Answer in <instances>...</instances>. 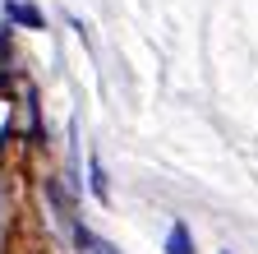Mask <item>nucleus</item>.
<instances>
[{
	"label": "nucleus",
	"mask_w": 258,
	"mask_h": 254,
	"mask_svg": "<svg viewBox=\"0 0 258 254\" xmlns=\"http://www.w3.org/2000/svg\"><path fill=\"white\" fill-rule=\"evenodd\" d=\"M166 254H194V240H189V227H184V222H175V227H171Z\"/></svg>",
	"instance_id": "nucleus-2"
},
{
	"label": "nucleus",
	"mask_w": 258,
	"mask_h": 254,
	"mask_svg": "<svg viewBox=\"0 0 258 254\" xmlns=\"http://www.w3.org/2000/svg\"><path fill=\"white\" fill-rule=\"evenodd\" d=\"M10 19H14V23H23V28H32V33H37V28H46L42 10H32V5H23V0H14V5H10Z\"/></svg>",
	"instance_id": "nucleus-1"
},
{
	"label": "nucleus",
	"mask_w": 258,
	"mask_h": 254,
	"mask_svg": "<svg viewBox=\"0 0 258 254\" xmlns=\"http://www.w3.org/2000/svg\"><path fill=\"white\" fill-rule=\"evenodd\" d=\"M10 5H14V0H10Z\"/></svg>",
	"instance_id": "nucleus-4"
},
{
	"label": "nucleus",
	"mask_w": 258,
	"mask_h": 254,
	"mask_svg": "<svg viewBox=\"0 0 258 254\" xmlns=\"http://www.w3.org/2000/svg\"><path fill=\"white\" fill-rule=\"evenodd\" d=\"M88 176H92V194H97V199H106V171H102V162H97V157L88 162Z\"/></svg>",
	"instance_id": "nucleus-3"
}]
</instances>
